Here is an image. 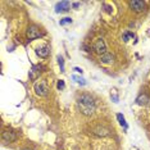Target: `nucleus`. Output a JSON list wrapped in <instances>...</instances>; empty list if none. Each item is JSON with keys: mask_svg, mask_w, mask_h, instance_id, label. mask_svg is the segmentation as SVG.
<instances>
[{"mask_svg": "<svg viewBox=\"0 0 150 150\" xmlns=\"http://www.w3.org/2000/svg\"><path fill=\"white\" fill-rule=\"evenodd\" d=\"M69 6H71V4H69L68 1H60V3H58L57 6H55L57 13H60V12H68V11H69Z\"/></svg>", "mask_w": 150, "mask_h": 150, "instance_id": "1a4fd4ad", "label": "nucleus"}, {"mask_svg": "<svg viewBox=\"0 0 150 150\" xmlns=\"http://www.w3.org/2000/svg\"><path fill=\"white\" fill-rule=\"evenodd\" d=\"M73 6L74 8H78V6H80V3H73Z\"/></svg>", "mask_w": 150, "mask_h": 150, "instance_id": "6ab92c4d", "label": "nucleus"}, {"mask_svg": "<svg viewBox=\"0 0 150 150\" xmlns=\"http://www.w3.org/2000/svg\"><path fill=\"white\" fill-rule=\"evenodd\" d=\"M50 53V49L47 45H44V46H39L36 49V54L39 55L40 58H47V55H49Z\"/></svg>", "mask_w": 150, "mask_h": 150, "instance_id": "6e6552de", "label": "nucleus"}, {"mask_svg": "<svg viewBox=\"0 0 150 150\" xmlns=\"http://www.w3.org/2000/svg\"><path fill=\"white\" fill-rule=\"evenodd\" d=\"M71 22H72L71 18H63L62 21H60V25H66V23H71Z\"/></svg>", "mask_w": 150, "mask_h": 150, "instance_id": "2eb2a0df", "label": "nucleus"}, {"mask_svg": "<svg viewBox=\"0 0 150 150\" xmlns=\"http://www.w3.org/2000/svg\"><path fill=\"white\" fill-rule=\"evenodd\" d=\"M129 8L132 9L136 13H141L145 9V3L141 1V0H134V1H129L128 3Z\"/></svg>", "mask_w": 150, "mask_h": 150, "instance_id": "39448f33", "label": "nucleus"}, {"mask_svg": "<svg viewBox=\"0 0 150 150\" xmlns=\"http://www.w3.org/2000/svg\"><path fill=\"white\" fill-rule=\"evenodd\" d=\"M117 118H118V121H119V125L123 126L125 128L127 127V125H126V121H125V117H123V115H122L121 113H118V114H117Z\"/></svg>", "mask_w": 150, "mask_h": 150, "instance_id": "ddd939ff", "label": "nucleus"}, {"mask_svg": "<svg viewBox=\"0 0 150 150\" xmlns=\"http://www.w3.org/2000/svg\"><path fill=\"white\" fill-rule=\"evenodd\" d=\"M77 105L83 115H93L95 112V101L88 94H82L77 99Z\"/></svg>", "mask_w": 150, "mask_h": 150, "instance_id": "f257e3e1", "label": "nucleus"}, {"mask_svg": "<svg viewBox=\"0 0 150 150\" xmlns=\"http://www.w3.org/2000/svg\"><path fill=\"white\" fill-rule=\"evenodd\" d=\"M33 90H35L36 95H39V96H45L47 95V91H49V88H47V85L44 80H40V81H36L35 85H33Z\"/></svg>", "mask_w": 150, "mask_h": 150, "instance_id": "f03ea898", "label": "nucleus"}, {"mask_svg": "<svg viewBox=\"0 0 150 150\" xmlns=\"http://www.w3.org/2000/svg\"><path fill=\"white\" fill-rule=\"evenodd\" d=\"M26 150H30V149H26Z\"/></svg>", "mask_w": 150, "mask_h": 150, "instance_id": "aec40b11", "label": "nucleus"}, {"mask_svg": "<svg viewBox=\"0 0 150 150\" xmlns=\"http://www.w3.org/2000/svg\"><path fill=\"white\" fill-rule=\"evenodd\" d=\"M113 60H114V57L110 53H105L103 55H100V62L103 64H110L113 63Z\"/></svg>", "mask_w": 150, "mask_h": 150, "instance_id": "9d476101", "label": "nucleus"}, {"mask_svg": "<svg viewBox=\"0 0 150 150\" xmlns=\"http://www.w3.org/2000/svg\"><path fill=\"white\" fill-rule=\"evenodd\" d=\"M57 86H58V88H63V87H64V82H63L62 80L58 81V85H57Z\"/></svg>", "mask_w": 150, "mask_h": 150, "instance_id": "dca6fc26", "label": "nucleus"}, {"mask_svg": "<svg viewBox=\"0 0 150 150\" xmlns=\"http://www.w3.org/2000/svg\"><path fill=\"white\" fill-rule=\"evenodd\" d=\"M74 71H76V72H78V73H82V69H80V68H78V67L74 68Z\"/></svg>", "mask_w": 150, "mask_h": 150, "instance_id": "a211bd4d", "label": "nucleus"}, {"mask_svg": "<svg viewBox=\"0 0 150 150\" xmlns=\"http://www.w3.org/2000/svg\"><path fill=\"white\" fill-rule=\"evenodd\" d=\"M94 134L98 136H108L109 135V129L105 127H96L94 129Z\"/></svg>", "mask_w": 150, "mask_h": 150, "instance_id": "9b49d317", "label": "nucleus"}, {"mask_svg": "<svg viewBox=\"0 0 150 150\" xmlns=\"http://www.w3.org/2000/svg\"><path fill=\"white\" fill-rule=\"evenodd\" d=\"M93 50H94V53L100 54V55H103V54L107 53V45H105L104 40L100 39V37L95 40L94 44H93Z\"/></svg>", "mask_w": 150, "mask_h": 150, "instance_id": "20e7f679", "label": "nucleus"}, {"mask_svg": "<svg viewBox=\"0 0 150 150\" xmlns=\"http://www.w3.org/2000/svg\"><path fill=\"white\" fill-rule=\"evenodd\" d=\"M26 35H27V39H28V40H35V39H39V37H41L42 36V32L40 31V28L37 26L31 25V26L27 27Z\"/></svg>", "mask_w": 150, "mask_h": 150, "instance_id": "7ed1b4c3", "label": "nucleus"}, {"mask_svg": "<svg viewBox=\"0 0 150 150\" xmlns=\"http://www.w3.org/2000/svg\"><path fill=\"white\" fill-rule=\"evenodd\" d=\"M40 73H41V67L40 66H33L31 68V71H30L28 76H30V78H31L32 81H36L37 77L40 76Z\"/></svg>", "mask_w": 150, "mask_h": 150, "instance_id": "0eeeda50", "label": "nucleus"}, {"mask_svg": "<svg viewBox=\"0 0 150 150\" xmlns=\"http://www.w3.org/2000/svg\"><path fill=\"white\" fill-rule=\"evenodd\" d=\"M17 137H18L17 134L11 131V129H5V131H3V134H1V139H3V141H5V142H13L17 140Z\"/></svg>", "mask_w": 150, "mask_h": 150, "instance_id": "423d86ee", "label": "nucleus"}, {"mask_svg": "<svg viewBox=\"0 0 150 150\" xmlns=\"http://www.w3.org/2000/svg\"><path fill=\"white\" fill-rule=\"evenodd\" d=\"M129 36H134V35H132V33H125V36H123V40H125V41H128V37Z\"/></svg>", "mask_w": 150, "mask_h": 150, "instance_id": "f3484780", "label": "nucleus"}, {"mask_svg": "<svg viewBox=\"0 0 150 150\" xmlns=\"http://www.w3.org/2000/svg\"><path fill=\"white\" fill-rule=\"evenodd\" d=\"M73 80H76L77 82H78V83H81V85H85V83H86V82H85V80H83L82 77H77V76H73Z\"/></svg>", "mask_w": 150, "mask_h": 150, "instance_id": "4468645a", "label": "nucleus"}, {"mask_svg": "<svg viewBox=\"0 0 150 150\" xmlns=\"http://www.w3.org/2000/svg\"><path fill=\"white\" fill-rule=\"evenodd\" d=\"M148 96L146 95H141V96H139L137 98V104H140V105H145L146 103H148Z\"/></svg>", "mask_w": 150, "mask_h": 150, "instance_id": "f8f14e48", "label": "nucleus"}]
</instances>
